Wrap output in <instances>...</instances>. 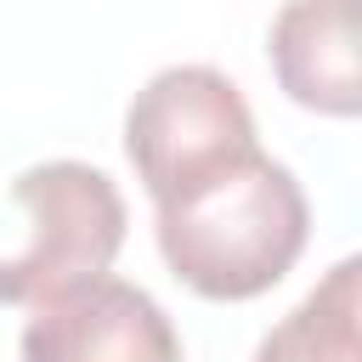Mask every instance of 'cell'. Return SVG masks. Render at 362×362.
Instances as JSON below:
<instances>
[{
    "label": "cell",
    "mask_w": 362,
    "mask_h": 362,
    "mask_svg": "<svg viewBox=\"0 0 362 362\" xmlns=\"http://www.w3.org/2000/svg\"><path fill=\"white\" fill-rule=\"evenodd\" d=\"M124 153L158 209L204 187L209 175L232 170L238 158L260 153V141H255V113L243 90L221 68L175 62V68H158L136 90L124 113Z\"/></svg>",
    "instance_id": "3957f363"
},
{
    "label": "cell",
    "mask_w": 362,
    "mask_h": 362,
    "mask_svg": "<svg viewBox=\"0 0 362 362\" xmlns=\"http://www.w3.org/2000/svg\"><path fill=\"white\" fill-rule=\"evenodd\" d=\"M17 345L23 362H181L175 322L124 277H96L34 305Z\"/></svg>",
    "instance_id": "277c9868"
},
{
    "label": "cell",
    "mask_w": 362,
    "mask_h": 362,
    "mask_svg": "<svg viewBox=\"0 0 362 362\" xmlns=\"http://www.w3.org/2000/svg\"><path fill=\"white\" fill-rule=\"evenodd\" d=\"M255 362H362V249L334 260L322 283L266 328Z\"/></svg>",
    "instance_id": "8992f818"
},
{
    "label": "cell",
    "mask_w": 362,
    "mask_h": 362,
    "mask_svg": "<svg viewBox=\"0 0 362 362\" xmlns=\"http://www.w3.org/2000/svg\"><path fill=\"white\" fill-rule=\"evenodd\" d=\"M164 266L204 300H255L288 277L311 238V204L288 164L249 153L153 209Z\"/></svg>",
    "instance_id": "6da1fadb"
},
{
    "label": "cell",
    "mask_w": 362,
    "mask_h": 362,
    "mask_svg": "<svg viewBox=\"0 0 362 362\" xmlns=\"http://www.w3.org/2000/svg\"><path fill=\"white\" fill-rule=\"evenodd\" d=\"M124 249V198L107 170L79 158L34 164L11 181L0 215V305H45L107 277Z\"/></svg>",
    "instance_id": "7a4b0ae2"
},
{
    "label": "cell",
    "mask_w": 362,
    "mask_h": 362,
    "mask_svg": "<svg viewBox=\"0 0 362 362\" xmlns=\"http://www.w3.org/2000/svg\"><path fill=\"white\" fill-rule=\"evenodd\" d=\"M272 74L288 102L362 119V0H294L266 34Z\"/></svg>",
    "instance_id": "5b68a950"
}]
</instances>
